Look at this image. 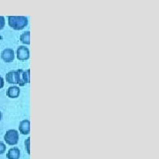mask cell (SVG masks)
I'll list each match as a JSON object with an SVG mask.
<instances>
[{"instance_id": "6da1fadb", "label": "cell", "mask_w": 159, "mask_h": 159, "mask_svg": "<svg viewBox=\"0 0 159 159\" xmlns=\"http://www.w3.org/2000/svg\"><path fill=\"white\" fill-rule=\"evenodd\" d=\"M8 24L11 29L15 30H21L28 26L29 20L25 16H9Z\"/></svg>"}, {"instance_id": "7a4b0ae2", "label": "cell", "mask_w": 159, "mask_h": 159, "mask_svg": "<svg viewBox=\"0 0 159 159\" xmlns=\"http://www.w3.org/2000/svg\"><path fill=\"white\" fill-rule=\"evenodd\" d=\"M5 142L8 144V145H16L19 142V134H18V131L14 130V129H11V130H8L5 134Z\"/></svg>"}, {"instance_id": "3957f363", "label": "cell", "mask_w": 159, "mask_h": 159, "mask_svg": "<svg viewBox=\"0 0 159 159\" xmlns=\"http://www.w3.org/2000/svg\"><path fill=\"white\" fill-rule=\"evenodd\" d=\"M17 84L20 87L25 86L27 83H29L30 79H29V74H30V70L28 69L27 71L24 70H17Z\"/></svg>"}, {"instance_id": "277c9868", "label": "cell", "mask_w": 159, "mask_h": 159, "mask_svg": "<svg viewBox=\"0 0 159 159\" xmlns=\"http://www.w3.org/2000/svg\"><path fill=\"white\" fill-rule=\"evenodd\" d=\"M29 50L26 46H19L17 49V57L19 60H27L29 58Z\"/></svg>"}, {"instance_id": "5b68a950", "label": "cell", "mask_w": 159, "mask_h": 159, "mask_svg": "<svg viewBox=\"0 0 159 159\" xmlns=\"http://www.w3.org/2000/svg\"><path fill=\"white\" fill-rule=\"evenodd\" d=\"M2 59L6 63H11L13 61L14 59V51L12 49L10 48H7L5 49L3 52H2V55H1Z\"/></svg>"}, {"instance_id": "8992f818", "label": "cell", "mask_w": 159, "mask_h": 159, "mask_svg": "<svg viewBox=\"0 0 159 159\" xmlns=\"http://www.w3.org/2000/svg\"><path fill=\"white\" fill-rule=\"evenodd\" d=\"M19 130L22 134H29L30 132V121L29 119H24L22 121H20V125H19Z\"/></svg>"}, {"instance_id": "52a82bcc", "label": "cell", "mask_w": 159, "mask_h": 159, "mask_svg": "<svg viewBox=\"0 0 159 159\" xmlns=\"http://www.w3.org/2000/svg\"><path fill=\"white\" fill-rule=\"evenodd\" d=\"M20 89L17 86H11L6 91V96L10 98H17L20 96Z\"/></svg>"}, {"instance_id": "ba28073f", "label": "cell", "mask_w": 159, "mask_h": 159, "mask_svg": "<svg viewBox=\"0 0 159 159\" xmlns=\"http://www.w3.org/2000/svg\"><path fill=\"white\" fill-rule=\"evenodd\" d=\"M6 81L10 84H17V72L10 71L6 75Z\"/></svg>"}, {"instance_id": "9c48e42d", "label": "cell", "mask_w": 159, "mask_h": 159, "mask_svg": "<svg viewBox=\"0 0 159 159\" xmlns=\"http://www.w3.org/2000/svg\"><path fill=\"white\" fill-rule=\"evenodd\" d=\"M20 157V150L18 148H12L9 149L6 154V157L8 159H19Z\"/></svg>"}, {"instance_id": "30bf717a", "label": "cell", "mask_w": 159, "mask_h": 159, "mask_svg": "<svg viewBox=\"0 0 159 159\" xmlns=\"http://www.w3.org/2000/svg\"><path fill=\"white\" fill-rule=\"evenodd\" d=\"M20 42L24 44H29L30 43V32L29 31H25L24 33L21 34L20 37Z\"/></svg>"}, {"instance_id": "8fae6325", "label": "cell", "mask_w": 159, "mask_h": 159, "mask_svg": "<svg viewBox=\"0 0 159 159\" xmlns=\"http://www.w3.org/2000/svg\"><path fill=\"white\" fill-rule=\"evenodd\" d=\"M6 149V144H5L4 142H0V155H1V154L5 153Z\"/></svg>"}, {"instance_id": "7c38bea8", "label": "cell", "mask_w": 159, "mask_h": 159, "mask_svg": "<svg viewBox=\"0 0 159 159\" xmlns=\"http://www.w3.org/2000/svg\"><path fill=\"white\" fill-rule=\"evenodd\" d=\"M6 25V20H5V17L4 16H0V30L4 29Z\"/></svg>"}, {"instance_id": "4fadbf2b", "label": "cell", "mask_w": 159, "mask_h": 159, "mask_svg": "<svg viewBox=\"0 0 159 159\" xmlns=\"http://www.w3.org/2000/svg\"><path fill=\"white\" fill-rule=\"evenodd\" d=\"M29 142H30V138H28L25 142V145H26V148H27V151L28 154H30V147H29Z\"/></svg>"}, {"instance_id": "5bb4252c", "label": "cell", "mask_w": 159, "mask_h": 159, "mask_svg": "<svg viewBox=\"0 0 159 159\" xmlns=\"http://www.w3.org/2000/svg\"><path fill=\"white\" fill-rule=\"evenodd\" d=\"M4 85H5V81H4V79L3 77L0 75V89L4 88Z\"/></svg>"}, {"instance_id": "9a60e30c", "label": "cell", "mask_w": 159, "mask_h": 159, "mask_svg": "<svg viewBox=\"0 0 159 159\" xmlns=\"http://www.w3.org/2000/svg\"><path fill=\"white\" fill-rule=\"evenodd\" d=\"M2 119V113H1V111H0V120Z\"/></svg>"}]
</instances>
